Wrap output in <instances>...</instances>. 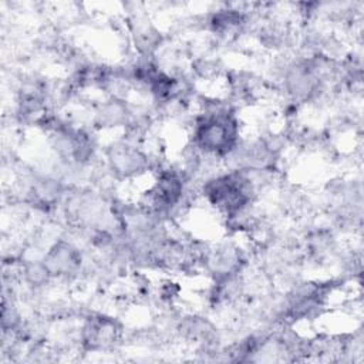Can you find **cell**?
I'll use <instances>...</instances> for the list:
<instances>
[{
  "label": "cell",
  "mask_w": 364,
  "mask_h": 364,
  "mask_svg": "<svg viewBox=\"0 0 364 364\" xmlns=\"http://www.w3.org/2000/svg\"><path fill=\"white\" fill-rule=\"evenodd\" d=\"M104 156L107 171L117 181H132L151 171L149 154L127 136L109 142Z\"/></svg>",
  "instance_id": "3"
},
{
  "label": "cell",
  "mask_w": 364,
  "mask_h": 364,
  "mask_svg": "<svg viewBox=\"0 0 364 364\" xmlns=\"http://www.w3.org/2000/svg\"><path fill=\"white\" fill-rule=\"evenodd\" d=\"M24 193L30 206L41 212H50L65 199L67 185L60 176L34 173L27 179Z\"/></svg>",
  "instance_id": "6"
},
{
  "label": "cell",
  "mask_w": 364,
  "mask_h": 364,
  "mask_svg": "<svg viewBox=\"0 0 364 364\" xmlns=\"http://www.w3.org/2000/svg\"><path fill=\"white\" fill-rule=\"evenodd\" d=\"M18 276L33 290H38V289L47 286L53 280L43 259L41 260H23L18 264Z\"/></svg>",
  "instance_id": "9"
},
{
  "label": "cell",
  "mask_w": 364,
  "mask_h": 364,
  "mask_svg": "<svg viewBox=\"0 0 364 364\" xmlns=\"http://www.w3.org/2000/svg\"><path fill=\"white\" fill-rule=\"evenodd\" d=\"M200 195L226 222L252 212L257 189L245 171L230 169L205 179Z\"/></svg>",
  "instance_id": "2"
},
{
  "label": "cell",
  "mask_w": 364,
  "mask_h": 364,
  "mask_svg": "<svg viewBox=\"0 0 364 364\" xmlns=\"http://www.w3.org/2000/svg\"><path fill=\"white\" fill-rule=\"evenodd\" d=\"M242 125L236 108L226 98L199 100V112L191 125V142L198 152L213 159H225L242 141Z\"/></svg>",
  "instance_id": "1"
},
{
  "label": "cell",
  "mask_w": 364,
  "mask_h": 364,
  "mask_svg": "<svg viewBox=\"0 0 364 364\" xmlns=\"http://www.w3.org/2000/svg\"><path fill=\"white\" fill-rule=\"evenodd\" d=\"M134 48L141 57H154L164 43L162 33L146 14L136 13L127 20Z\"/></svg>",
  "instance_id": "7"
},
{
  "label": "cell",
  "mask_w": 364,
  "mask_h": 364,
  "mask_svg": "<svg viewBox=\"0 0 364 364\" xmlns=\"http://www.w3.org/2000/svg\"><path fill=\"white\" fill-rule=\"evenodd\" d=\"M122 336V324L111 316L91 313L84 317L78 333L80 347L87 353H102L112 350Z\"/></svg>",
  "instance_id": "4"
},
{
  "label": "cell",
  "mask_w": 364,
  "mask_h": 364,
  "mask_svg": "<svg viewBox=\"0 0 364 364\" xmlns=\"http://www.w3.org/2000/svg\"><path fill=\"white\" fill-rule=\"evenodd\" d=\"M43 262L53 279H75L82 273L84 256L81 250L67 239H57L44 253Z\"/></svg>",
  "instance_id": "5"
},
{
  "label": "cell",
  "mask_w": 364,
  "mask_h": 364,
  "mask_svg": "<svg viewBox=\"0 0 364 364\" xmlns=\"http://www.w3.org/2000/svg\"><path fill=\"white\" fill-rule=\"evenodd\" d=\"M129 117V104L125 98L108 95L94 109V127L98 129L125 128Z\"/></svg>",
  "instance_id": "8"
}]
</instances>
